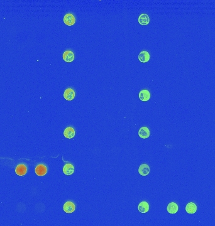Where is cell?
<instances>
[{"mask_svg":"<svg viewBox=\"0 0 215 226\" xmlns=\"http://www.w3.org/2000/svg\"><path fill=\"white\" fill-rule=\"evenodd\" d=\"M64 23L68 26H72L76 23V18L72 13H67L64 16Z\"/></svg>","mask_w":215,"mask_h":226,"instance_id":"obj_1","label":"cell"},{"mask_svg":"<svg viewBox=\"0 0 215 226\" xmlns=\"http://www.w3.org/2000/svg\"><path fill=\"white\" fill-rule=\"evenodd\" d=\"M64 211L67 214H72L76 210V206L72 202L68 201L65 202L63 206Z\"/></svg>","mask_w":215,"mask_h":226,"instance_id":"obj_2","label":"cell"},{"mask_svg":"<svg viewBox=\"0 0 215 226\" xmlns=\"http://www.w3.org/2000/svg\"><path fill=\"white\" fill-rule=\"evenodd\" d=\"M74 58H75L74 53L71 50H66L63 53L62 59L65 62L68 63L72 62L74 60Z\"/></svg>","mask_w":215,"mask_h":226,"instance_id":"obj_3","label":"cell"},{"mask_svg":"<svg viewBox=\"0 0 215 226\" xmlns=\"http://www.w3.org/2000/svg\"><path fill=\"white\" fill-rule=\"evenodd\" d=\"M35 172L38 176H44L46 175L47 172V168L43 164H39L35 167Z\"/></svg>","mask_w":215,"mask_h":226,"instance_id":"obj_4","label":"cell"},{"mask_svg":"<svg viewBox=\"0 0 215 226\" xmlns=\"http://www.w3.org/2000/svg\"><path fill=\"white\" fill-rule=\"evenodd\" d=\"M138 60L140 62L142 63H147L149 60H150L151 59V55L149 54V53L147 51L143 50L141 52H140L138 55Z\"/></svg>","mask_w":215,"mask_h":226,"instance_id":"obj_5","label":"cell"},{"mask_svg":"<svg viewBox=\"0 0 215 226\" xmlns=\"http://www.w3.org/2000/svg\"><path fill=\"white\" fill-rule=\"evenodd\" d=\"M64 98L67 101H72L75 98V91L71 88H68L64 92Z\"/></svg>","mask_w":215,"mask_h":226,"instance_id":"obj_6","label":"cell"},{"mask_svg":"<svg viewBox=\"0 0 215 226\" xmlns=\"http://www.w3.org/2000/svg\"><path fill=\"white\" fill-rule=\"evenodd\" d=\"M138 173L142 176H147L150 173V166L146 163H143L138 168Z\"/></svg>","mask_w":215,"mask_h":226,"instance_id":"obj_7","label":"cell"},{"mask_svg":"<svg viewBox=\"0 0 215 226\" xmlns=\"http://www.w3.org/2000/svg\"><path fill=\"white\" fill-rule=\"evenodd\" d=\"M138 96L142 101L146 102L151 99V93L147 89H143L139 92Z\"/></svg>","mask_w":215,"mask_h":226,"instance_id":"obj_8","label":"cell"},{"mask_svg":"<svg viewBox=\"0 0 215 226\" xmlns=\"http://www.w3.org/2000/svg\"><path fill=\"white\" fill-rule=\"evenodd\" d=\"M150 130L147 127H142L138 131V136L142 139H147L150 136Z\"/></svg>","mask_w":215,"mask_h":226,"instance_id":"obj_9","label":"cell"},{"mask_svg":"<svg viewBox=\"0 0 215 226\" xmlns=\"http://www.w3.org/2000/svg\"><path fill=\"white\" fill-rule=\"evenodd\" d=\"M149 209H150V206L148 202L145 201L141 202L138 205V210L140 213L145 214L148 212Z\"/></svg>","mask_w":215,"mask_h":226,"instance_id":"obj_10","label":"cell"},{"mask_svg":"<svg viewBox=\"0 0 215 226\" xmlns=\"http://www.w3.org/2000/svg\"><path fill=\"white\" fill-rule=\"evenodd\" d=\"M167 211L171 214H176L179 211V206L175 202H171L167 207Z\"/></svg>","mask_w":215,"mask_h":226,"instance_id":"obj_11","label":"cell"},{"mask_svg":"<svg viewBox=\"0 0 215 226\" xmlns=\"http://www.w3.org/2000/svg\"><path fill=\"white\" fill-rule=\"evenodd\" d=\"M27 172V167L24 164L18 165L15 168V173L18 176H24Z\"/></svg>","mask_w":215,"mask_h":226,"instance_id":"obj_12","label":"cell"},{"mask_svg":"<svg viewBox=\"0 0 215 226\" xmlns=\"http://www.w3.org/2000/svg\"><path fill=\"white\" fill-rule=\"evenodd\" d=\"M76 132L72 127H68L64 131V136L68 139H72L74 137Z\"/></svg>","mask_w":215,"mask_h":226,"instance_id":"obj_13","label":"cell"},{"mask_svg":"<svg viewBox=\"0 0 215 226\" xmlns=\"http://www.w3.org/2000/svg\"><path fill=\"white\" fill-rule=\"evenodd\" d=\"M138 23L141 25H147L150 23V18L145 13H142L138 17Z\"/></svg>","mask_w":215,"mask_h":226,"instance_id":"obj_14","label":"cell"},{"mask_svg":"<svg viewBox=\"0 0 215 226\" xmlns=\"http://www.w3.org/2000/svg\"><path fill=\"white\" fill-rule=\"evenodd\" d=\"M63 172L66 175H71L74 172V167L71 163L65 164L63 167Z\"/></svg>","mask_w":215,"mask_h":226,"instance_id":"obj_15","label":"cell"},{"mask_svg":"<svg viewBox=\"0 0 215 226\" xmlns=\"http://www.w3.org/2000/svg\"><path fill=\"white\" fill-rule=\"evenodd\" d=\"M186 211L187 213L193 214L197 211V206L193 202H189L186 207Z\"/></svg>","mask_w":215,"mask_h":226,"instance_id":"obj_16","label":"cell"}]
</instances>
